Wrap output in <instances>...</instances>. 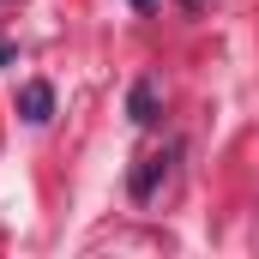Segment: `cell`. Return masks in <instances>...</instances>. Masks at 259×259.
I'll list each match as a JSON object with an SVG mask.
<instances>
[{"instance_id": "obj_1", "label": "cell", "mask_w": 259, "mask_h": 259, "mask_svg": "<svg viewBox=\"0 0 259 259\" xmlns=\"http://www.w3.org/2000/svg\"><path fill=\"white\" fill-rule=\"evenodd\" d=\"M18 115H24V121H30V127H42V121H49V115H55V91H49V84H42V78H30V84H24V91H18Z\"/></svg>"}, {"instance_id": "obj_2", "label": "cell", "mask_w": 259, "mask_h": 259, "mask_svg": "<svg viewBox=\"0 0 259 259\" xmlns=\"http://www.w3.org/2000/svg\"><path fill=\"white\" fill-rule=\"evenodd\" d=\"M127 115L139 121V127H151V121H157V84H151V78H139V84H133V97H127Z\"/></svg>"}, {"instance_id": "obj_4", "label": "cell", "mask_w": 259, "mask_h": 259, "mask_svg": "<svg viewBox=\"0 0 259 259\" xmlns=\"http://www.w3.org/2000/svg\"><path fill=\"white\" fill-rule=\"evenodd\" d=\"M187 6H205V0H187Z\"/></svg>"}, {"instance_id": "obj_3", "label": "cell", "mask_w": 259, "mask_h": 259, "mask_svg": "<svg viewBox=\"0 0 259 259\" xmlns=\"http://www.w3.org/2000/svg\"><path fill=\"white\" fill-rule=\"evenodd\" d=\"M169 175V157H145V169L133 175V199H151V187Z\"/></svg>"}]
</instances>
